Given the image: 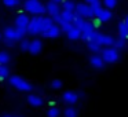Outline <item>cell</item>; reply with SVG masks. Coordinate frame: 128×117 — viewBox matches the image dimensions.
Wrapping results in <instances>:
<instances>
[{"label": "cell", "mask_w": 128, "mask_h": 117, "mask_svg": "<svg viewBox=\"0 0 128 117\" xmlns=\"http://www.w3.org/2000/svg\"><path fill=\"white\" fill-rule=\"evenodd\" d=\"M86 3L90 4L92 8H96V7H100L102 3H100V0H86Z\"/></svg>", "instance_id": "obj_29"}, {"label": "cell", "mask_w": 128, "mask_h": 117, "mask_svg": "<svg viewBox=\"0 0 128 117\" xmlns=\"http://www.w3.org/2000/svg\"><path fill=\"white\" fill-rule=\"evenodd\" d=\"M90 65L94 69H103L105 68V61L100 56V54H94V55L90 56Z\"/></svg>", "instance_id": "obj_12"}, {"label": "cell", "mask_w": 128, "mask_h": 117, "mask_svg": "<svg viewBox=\"0 0 128 117\" xmlns=\"http://www.w3.org/2000/svg\"><path fill=\"white\" fill-rule=\"evenodd\" d=\"M3 4L8 8H14V7L21 4V0H3Z\"/></svg>", "instance_id": "obj_25"}, {"label": "cell", "mask_w": 128, "mask_h": 117, "mask_svg": "<svg viewBox=\"0 0 128 117\" xmlns=\"http://www.w3.org/2000/svg\"><path fill=\"white\" fill-rule=\"evenodd\" d=\"M14 44H15L14 40H6V46L8 48H12V47H14Z\"/></svg>", "instance_id": "obj_31"}, {"label": "cell", "mask_w": 128, "mask_h": 117, "mask_svg": "<svg viewBox=\"0 0 128 117\" xmlns=\"http://www.w3.org/2000/svg\"><path fill=\"white\" fill-rule=\"evenodd\" d=\"M50 87L52 90H59V88H62V81L61 80H52L50 84Z\"/></svg>", "instance_id": "obj_30"}, {"label": "cell", "mask_w": 128, "mask_h": 117, "mask_svg": "<svg viewBox=\"0 0 128 117\" xmlns=\"http://www.w3.org/2000/svg\"><path fill=\"white\" fill-rule=\"evenodd\" d=\"M52 2H56V3H61V2H64V0H52Z\"/></svg>", "instance_id": "obj_32"}, {"label": "cell", "mask_w": 128, "mask_h": 117, "mask_svg": "<svg viewBox=\"0 0 128 117\" xmlns=\"http://www.w3.org/2000/svg\"><path fill=\"white\" fill-rule=\"evenodd\" d=\"M43 50V43L42 40L39 39H34L30 42V47H29V51L28 52H30L32 55H37V54H40Z\"/></svg>", "instance_id": "obj_14"}, {"label": "cell", "mask_w": 128, "mask_h": 117, "mask_svg": "<svg viewBox=\"0 0 128 117\" xmlns=\"http://www.w3.org/2000/svg\"><path fill=\"white\" fill-rule=\"evenodd\" d=\"M87 48L94 54H100V51H102V46H100L98 42H95V40L87 42Z\"/></svg>", "instance_id": "obj_19"}, {"label": "cell", "mask_w": 128, "mask_h": 117, "mask_svg": "<svg viewBox=\"0 0 128 117\" xmlns=\"http://www.w3.org/2000/svg\"><path fill=\"white\" fill-rule=\"evenodd\" d=\"M127 40L128 39H122V37H118V39H116L114 40V44H113V47H116L117 50H125L127 48Z\"/></svg>", "instance_id": "obj_21"}, {"label": "cell", "mask_w": 128, "mask_h": 117, "mask_svg": "<svg viewBox=\"0 0 128 117\" xmlns=\"http://www.w3.org/2000/svg\"><path fill=\"white\" fill-rule=\"evenodd\" d=\"M3 117H20V116H3Z\"/></svg>", "instance_id": "obj_33"}, {"label": "cell", "mask_w": 128, "mask_h": 117, "mask_svg": "<svg viewBox=\"0 0 128 117\" xmlns=\"http://www.w3.org/2000/svg\"><path fill=\"white\" fill-rule=\"evenodd\" d=\"M10 84L14 88H17L18 91H24V92H30L33 90V84L29 83L28 80H25L24 77L20 76H11L10 77Z\"/></svg>", "instance_id": "obj_4"}, {"label": "cell", "mask_w": 128, "mask_h": 117, "mask_svg": "<svg viewBox=\"0 0 128 117\" xmlns=\"http://www.w3.org/2000/svg\"><path fill=\"white\" fill-rule=\"evenodd\" d=\"M62 100H64L66 105L72 106L78 100V94L74 92V91H66V92H64V95H62Z\"/></svg>", "instance_id": "obj_11"}, {"label": "cell", "mask_w": 128, "mask_h": 117, "mask_svg": "<svg viewBox=\"0 0 128 117\" xmlns=\"http://www.w3.org/2000/svg\"><path fill=\"white\" fill-rule=\"evenodd\" d=\"M65 117H77V110L74 108H66V110L64 112Z\"/></svg>", "instance_id": "obj_27"}, {"label": "cell", "mask_w": 128, "mask_h": 117, "mask_svg": "<svg viewBox=\"0 0 128 117\" xmlns=\"http://www.w3.org/2000/svg\"><path fill=\"white\" fill-rule=\"evenodd\" d=\"M3 37L4 40H14L17 42V28H12V26H7L3 30Z\"/></svg>", "instance_id": "obj_15"}, {"label": "cell", "mask_w": 128, "mask_h": 117, "mask_svg": "<svg viewBox=\"0 0 128 117\" xmlns=\"http://www.w3.org/2000/svg\"><path fill=\"white\" fill-rule=\"evenodd\" d=\"M112 17H113V14H112V11L109 8H103L102 12H100L99 15H98L96 18H94V20H98L99 22H109V21L112 20Z\"/></svg>", "instance_id": "obj_17"}, {"label": "cell", "mask_w": 128, "mask_h": 117, "mask_svg": "<svg viewBox=\"0 0 128 117\" xmlns=\"http://www.w3.org/2000/svg\"><path fill=\"white\" fill-rule=\"evenodd\" d=\"M80 29H81V39L83 40H86V42H92V40H95V37H96V34H98V30H96V26L92 22L86 21V22L80 26Z\"/></svg>", "instance_id": "obj_3"}, {"label": "cell", "mask_w": 128, "mask_h": 117, "mask_svg": "<svg viewBox=\"0 0 128 117\" xmlns=\"http://www.w3.org/2000/svg\"><path fill=\"white\" fill-rule=\"evenodd\" d=\"M11 61V55L7 51H0V65H6Z\"/></svg>", "instance_id": "obj_22"}, {"label": "cell", "mask_w": 128, "mask_h": 117, "mask_svg": "<svg viewBox=\"0 0 128 117\" xmlns=\"http://www.w3.org/2000/svg\"><path fill=\"white\" fill-rule=\"evenodd\" d=\"M61 116V110L56 106H52L47 110V117H59Z\"/></svg>", "instance_id": "obj_23"}, {"label": "cell", "mask_w": 128, "mask_h": 117, "mask_svg": "<svg viewBox=\"0 0 128 117\" xmlns=\"http://www.w3.org/2000/svg\"><path fill=\"white\" fill-rule=\"evenodd\" d=\"M29 47H30V40H28V39H24V40H21V44H20V48H21V51H24V52H26V51H29Z\"/></svg>", "instance_id": "obj_26"}, {"label": "cell", "mask_w": 128, "mask_h": 117, "mask_svg": "<svg viewBox=\"0 0 128 117\" xmlns=\"http://www.w3.org/2000/svg\"><path fill=\"white\" fill-rule=\"evenodd\" d=\"M10 74V69L6 66V65H0V80H4L7 78Z\"/></svg>", "instance_id": "obj_24"}, {"label": "cell", "mask_w": 128, "mask_h": 117, "mask_svg": "<svg viewBox=\"0 0 128 117\" xmlns=\"http://www.w3.org/2000/svg\"><path fill=\"white\" fill-rule=\"evenodd\" d=\"M117 3H118V0H103L105 7H106V8H109V10L114 8V7L117 6Z\"/></svg>", "instance_id": "obj_28"}, {"label": "cell", "mask_w": 128, "mask_h": 117, "mask_svg": "<svg viewBox=\"0 0 128 117\" xmlns=\"http://www.w3.org/2000/svg\"><path fill=\"white\" fill-rule=\"evenodd\" d=\"M46 12H47L51 18H54V17H56L58 14H61L62 8H61V6H59V3L50 0V2L46 4Z\"/></svg>", "instance_id": "obj_9"}, {"label": "cell", "mask_w": 128, "mask_h": 117, "mask_svg": "<svg viewBox=\"0 0 128 117\" xmlns=\"http://www.w3.org/2000/svg\"><path fill=\"white\" fill-rule=\"evenodd\" d=\"M28 102H29V105L34 106V108H39V106H42L43 103H44V100H43V98L37 94H29L28 95Z\"/></svg>", "instance_id": "obj_16"}, {"label": "cell", "mask_w": 128, "mask_h": 117, "mask_svg": "<svg viewBox=\"0 0 128 117\" xmlns=\"http://www.w3.org/2000/svg\"><path fill=\"white\" fill-rule=\"evenodd\" d=\"M114 40L116 39H113L112 36L105 34V33H99V32H98L96 37H95V42L99 43V44L102 46V48L103 47H112V46L114 44Z\"/></svg>", "instance_id": "obj_10"}, {"label": "cell", "mask_w": 128, "mask_h": 117, "mask_svg": "<svg viewBox=\"0 0 128 117\" xmlns=\"http://www.w3.org/2000/svg\"><path fill=\"white\" fill-rule=\"evenodd\" d=\"M62 11L76 14V4L73 3L72 0H65V2H64V6H62Z\"/></svg>", "instance_id": "obj_20"}, {"label": "cell", "mask_w": 128, "mask_h": 117, "mask_svg": "<svg viewBox=\"0 0 128 117\" xmlns=\"http://www.w3.org/2000/svg\"><path fill=\"white\" fill-rule=\"evenodd\" d=\"M61 32H62V28L54 22L52 25H50L48 28H46V30L42 33V36L46 37V39H56V37H59Z\"/></svg>", "instance_id": "obj_8"}, {"label": "cell", "mask_w": 128, "mask_h": 117, "mask_svg": "<svg viewBox=\"0 0 128 117\" xmlns=\"http://www.w3.org/2000/svg\"><path fill=\"white\" fill-rule=\"evenodd\" d=\"M117 32H118V37H122V39H128V25L127 22L121 21L118 22V26H117Z\"/></svg>", "instance_id": "obj_18"}, {"label": "cell", "mask_w": 128, "mask_h": 117, "mask_svg": "<svg viewBox=\"0 0 128 117\" xmlns=\"http://www.w3.org/2000/svg\"><path fill=\"white\" fill-rule=\"evenodd\" d=\"M2 36H3V34H2V33H0V39H2Z\"/></svg>", "instance_id": "obj_35"}, {"label": "cell", "mask_w": 128, "mask_h": 117, "mask_svg": "<svg viewBox=\"0 0 128 117\" xmlns=\"http://www.w3.org/2000/svg\"><path fill=\"white\" fill-rule=\"evenodd\" d=\"M25 10L32 15H43L46 12V6L40 0H26Z\"/></svg>", "instance_id": "obj_5"}, {"label": "cell", "mask_w": 128, "mask_h": 117, "mask_svg": "<svg viewBox=\"0 0 128 117\" xmlns=\"http://www.w3.org/2000/svg\"><path fill=\"white\" fill-rule=\"evenodd\" d=\"M76 14L80 17L86 18V20H94L95 14H94V8L87 3H78L76 4Z\"/></svg>", "instance_id": "obj_7"}, {"label": "cell", "mask_w": 128, "mask_h": 117, "mask_svg": "<svg viewBox=\"0 0 128 117\" xmlns=\"http://www.w3.org/2000/svg\"><path fill=\"white\" fill-rule=\"evenodd\" d=\"M54 24V20L51 17H42V15H34L30 20V24L28 26V33L32 36L42 34L50 25Z\"/></svg>", "instance_id": "obj_1"}, {"label": "cell", "mask_w": 128, "mask_h": 117, "mask_svg": "<svg viewBox=\"0 0 128 117\" xmlns=\"http://www.w3.org/2000/svg\"><path fill=\"white\" fill-rule=\"evenodd\" d=\"M30 24V18L25 14H20L17 18H15V26L21 29H26L28 30V26Z\"/></svg>", "instance_id": "obj_13"}, {"label": "cell", "mask_w": 128, "mask_h": 117, "mask_svg": "<svg viewBox=\"0 0 128 117\" xmlns=\"http://www.w3.org/2000/svg\"><path fill=\"white\" fill-rule=\"evenodd\" d=\"M62 30L65 32V34L68 36V39H69V40L76 42V40H80L81 39V29L78 28V26H76L73 22L64 25V26H62Z\"/></svg>", "instance_id": "obj_6"}, {"label": "cell", "mask_w": 128, "mask_h": 117, "mask_svg": "<svg viewBox=\"0 0 128 117\" xmlns=\"http://www.w3.org/2000/svg\"><path fill=\"white\" fill-rule=\"evenodd\" d=\"M125 22H127V25H128V15H127V18H125Z\"/></svg>", "instance_id": "obj_34"}, {"label": "cell", "mask_w": 128, "mask_h": 117, "mask_svg": "<svg viewBox=\"0 0 128 117\" xmlns=\"http://www.w3.org/2000/svg\"><path fill=\"white\" fill-rule=\"evenodd\" d=\"M100 56L103 58L105 64H116L120 59V50H117L116 47H103L102 51H100Z\"/></svg>", "instance_id": "obj_2"}]
</instances>
